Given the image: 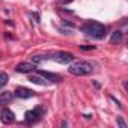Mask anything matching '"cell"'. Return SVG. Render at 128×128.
I'll return each mask as SVG.
<instances>
[{"label": "cell", "instance_id": "cell-18", "mask_svg": "<svg viewBox=\"0 0 128 128\" xmlns=\"http://www.w3.org/2000/svg\"><path fill=\"white\" fill-rule=\"evenodd\" d=\"M63 26H68V27H76V24H74V23H71V21H63Z\"/></svg>", "mask_w": 128, "mask_h": 128}, {"label": "cell", "instance_id": "cell-19", "mask_svg": "<svg viewBox=\"0 0 128 128\" xmlns=\"http://www.w3.org/2000/svg\"><path fill=\"white\" fill-rule=\"evenodd\" d=\"M33 17H35L36 23H39V21H41V20H39V14H38V12H33Z\"/></svg>", "mask_w": 128, "mask_h": 128}, {"label": "cell", "instance_id": "cell-2", "mask_svg": "<svg viewBox=\"0 0 128 128\" xmlns=\"http://www.w3.org/2000/svg\"><path fill=\"white\" fill-rule=\"evenodd\" d=\"M68 72L72 74V76H77V77H83V76H89L94 72V65L90 62H86V60H78L76 63L68 66Z\"/></svg>", "mask_w": 128, "mask_h": 128}, {"label": "cell", "instance_id": "cell-10", "mask_svg": "<svg viewBox=\"0 0 128 128\" xmlns=\"http://www.w3.org/2000/svg\"><path fill=\"white\" fill-rule=\"evenodd\" d=\"M29 82H32L35 84H39V86H45L47 84V82H45V78L42 76H30L29 77Z\"/></svg>", "mask_w": 128, "mask_h": 128}, {"label": "cell", "instance_id": "cell-9", "mask_svg": "<svg viewBox=\"0 0 128 128\" xmlns=\"http://www.w3.org/2000/svg\"><path fill=\"white\" fill-rule=\"evenodd\" d=\"M50 59V56L48 54H42V53H39V54H32L30 56V62L33 63V65H39V63H42V62H45V60H48Z\"/></svg>", "mask_w": 128, "mask_h": 128}, {"label": "cell", "instance_id": "cell-7", "mask_svg": "<svg viewBox=\"0 0 128 128\" xmlns=\"http://www.w3.org/2000/svg\"><path fill=\"white\" fill-rule=\"evenodd\" d=\"M0 119H2V122H5V124H12L15 120V114H14L12 110L3 108L2 112H0Z\"/></svg>", "mask_w": 128, "mask_h": 128}, {"label": "cell", "instance_id": "cell-3", "mask_svg": "<svg viewBox=\"0 0 128 128\" xmlns=\"http://www.w3.org/2000/svg\"><path fill=\"white\" fill-rule=\"evenodd\" d=\"M44 113H45V107L38 106V107H35L33 110L26 112V114H24V122H26V124H29V125L36 124L38 120H41V119H42Z\"/></svg>", "mask_w": 128, "mask_h": 128}, {"label": "cell", "instance_id": "cell-5", "mask_svg": "<svg viewBox=\"0 0 128 128\" xmlns=\"http://www.w3.org/2000/svg\"><path fill=\"white\" fill-rule=\"evenodd\" d=\"M35 70H36V65H33L32 62H21L15 66V71L21 74H29V72H33Z\"/></svg>", "mask_w": 128, "mask_h": 128}, {"label": "cell", "instance_id": "cell-4", "mask_svg": "<svg viewBox=\"0 0 128 128\" xmlns=\"http://www.w3.org/2000/svg\"><path fill=\"white\" fill-rule=\"evenodd\" d=\"M50 59H53L57 63H62V65H68V63H71L74 60V54L68 53V51H57V53L51 54Z\"/></svg>", "mask_w": 128, "mask_h": 128}, {"label": "cell", "instance_id": "cell-13", "mask_svg": "<svg viewBox=\"0 0 128 128\" xmlns=\"http://www.w3.org/2000/svg\"><path fill=\"white\" fill-rule=\"evenodd\" d=\"M8 80H9V76L6 72H0V89H3L8 84Z\"/></svg>", "mask_w": 128, "mask_h": 128}, {"label": "cell", "instance_id": "cell-6", "mask_svg": "<svg viewBox=\"0 0 128 128\" xmlns=\"http://www.w3.org/2000/svg\"><path fill=\"white\" fill-rule=\"evenodd\" d=\"M33 95H35V92L27 88H17L14 92V96H17L20 100H27V98H32Z\"/></svg>", "mask_w": 128, "mask_h": 128}, {"label": "cell", "instance_id": "cell-11", "mask_svg": "<svg viewBox=\"0 0 128 128\" xmlns=\"http://www.w3.org/2000/svg\"><path fill=\"white\" fill-rule=\"evenodd\" d=\"M12 98H14L12 92H2L0 94V104H8Z\"/></svg>", "mask_w": 128, "mask_h": 128}, {"label": "cell", "instance_id": "cell-20", "mask_svg": "<svg viewBox=\"0 0 128 128\" xmlns=\"http://www.w3.org/2000/svg\"><path fill=\"white\" fill-rule=\"evenodd\" d=\"M60 125H62V126H68V122H66V120H62Z\"/></svg>", "mask_w": 128, "mask_h": 128}, {"label": "cell", "instance_id": "cell-14", "mask_svg": "<svg viewBox=\"0 0 128 128\" xmlns=\"http://www.w3.org/2000/svg\"><path fill=\"white\" fill-rule=\"evenodd\" d=\"M96 47L95 45H80V50L82 51H92V50H95Z\"/></svg>", "mask_w": 128, "mask_h": 128}, {"label": "cell", "instance_id": "cell-17", "mask_svg": "<svg viewBox=\"0 0 128 128\" xmlns=\"http://www.w3.org/2000/svg\"><path fill=\"white\" fill-rule=\"evenodd\" d=\"M110 100H112V101H114V102L118 104V107H120V108H122V104H120V102H119V101H118V100L113 96V95H110Z\"/></svg>", "mask_w": 128, "mask_h": 128}, {"label": "cell", "instance_id": "cell-15", "mask_svg": "<svg viewBox=\"0 0 128 128\" xmlns=\"http://www.w3.org/2000/svg\"><path fill=\"white\" fill-rule=\"evenodd\" d=\"M116 122H118V125H119L120 128H126V124H125V120L122 119V116H119V118L116 119Z\"/></svg>", "mask_w": 128, "mask_h": 128}, {"label": "cell", "instance_id": "cell-12", "mask_svg": "<svg viewBox=\"0 0 128 128\" xmlns=\"http://www.w3.org/2000/svg\"><path fill=\"white\" fill-rule=\"evenodd\" d=\"M122 38H124V33H122L120 30H114V32L112 33V36H110V42H112V44H114V42H120Z\"/></svg>", "mask_w": 128, "mask_h": 128}, {"label": "cell", "instance_id": "cell-1", "mask_svg": "<svg viewBox=\"0 0 128 128\" xmlns=\"http://www.w3.org/2000/svg\"><path fill=\"white\" fill-rule=\"evenodd\" d=\"M80 30L86 35V36H89V38H94V39H102L104 36H106V26L104 24H101V23H98V21H94V20H89V21H86L82 27H80Z\"/></svg>", "mask_w": 128, "mask_h": 128}, {"label": "cell", "instance_id": "cell-8", "mask_svg": "<svg viewBox=\"0 0 128 128\" xmlns=\"http://www.w3.org/2000/svg\"><path fill=\"white\" fill-rule=\"evenodd\" d=\"M39 76H42L45 80H50L51 83H60L62 82V77L59 74H53V72H48V71H38Z\"/></svg>", "mask_w": 128, "mask_h": 128}, {"label": "cell", "instance_id": "cell-16", "mask_svg": "<svg viewBox=\"0 0 128 128\" xmlns=\"http://www.w3.org/2000/svg\"><path fill=\"white\" fill-rule=\"evenodd\" d=\"M57 5H66V3H71V0H56Z\"/></svg>", "mask_w": 128, "mask_h": 128}]
</instances>
